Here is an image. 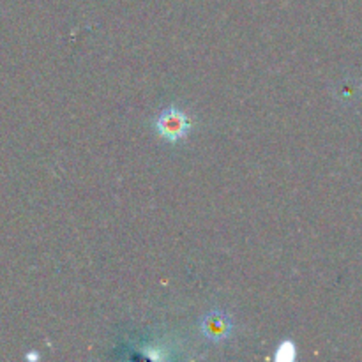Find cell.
Returning <instances> with one entry per match:
<instances>
[{"label":"cell","mask_w":362,"mask_h":362,"mask_svg":"<svg viewBox=\"0 0 362 362\" xmlns=\"http://www.w3.org/2000/svg\"><path fill=\"white\" fill-rule=\"evenodd\" d=\"M200 332L209 339V341L221 343L232 336L233 322L226 311L212 310L202 317Z\"/></svg>","instance_id":"obj_2"},{"label":"cell","mask_w":362,"mask_h":362,"mask_svg":"<svg viewBox=\"0 0 362 362\" xmlns=\"http://www.w3.org/2000/svg\"><path fill=\"white\" fill-rule=\"evenodd\" d=\"M297 357V346L296 343L290 341V339H285L278 345L274 354V361L278 362H292Z\"/></svg>","instance_id":"obj_3"},{"label":"cell","mask_w":362,"mask_h":362,"mask_svg":"<svg viewBox=\"0 0 362 362\" xmlns=\"http://www.w3.org/2000/svg\"><path fill=\"white\" fill-rule=\"evenodd\" d=\"M191 127H193V122L187 113L177 106H168L156 119V131L163 140L170 141V144L184 140L189 134Z\"/></svg>","instance_id":"obj_1"}]
</instances>
